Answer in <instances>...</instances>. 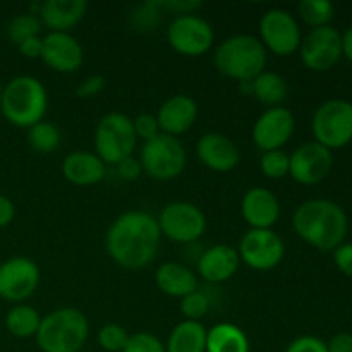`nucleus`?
<instances>
[{
	"label": "nucleus",
	"instance_id": "nucleus-2",
	"mask_svg": "<svg viewBox=\"0 0 352 352\" xmlns=\"http://www.w3.org/2000/svg\"><path fill=\"white\" fill-rule=\"evenodd\" d=\"M296 234L320 251H333L347 234V215L342 206L330 199H308L292 215Z\"/></svg>",
	"mask_w": 352,
	"mask_h": 352
},
{
	"label": "nucleus",
	"instance_id": "nucleus-20",
	"mask_svg": "<svg viewBox=\"0 0 352 352\" xmlns=\"http://www.w3.org/2000/svg\"><path fill=\"white\" fill-rule=\"evenodd\" d=\"M198 119V103L189 95H174L165 100L157 112L160 131L168 136H181L195 126Z\"/></svg>",
	"mask_w": 352,
	"mask_h": 352
},
{
	"label": "nucleus",
	"instance_id": "nucleus-47",
	"mask_svg": "<svg viewBox=\"0 0 352 352\" xmlns=\"http://www.w3.org/2000/svg\"><path fill=\"white\" fill-rule=\"evenodd\" d=\"M2 91H3V86H2V82H0V98H2Z\"/></svg>",
	"mask_w": 352,
	"mask_h": 352
},
{
	"label": "nucleus",
	"instance_id": "nucleus-29",
	"mask_svg": "<svg viewBox=\"0 0 352 352\" xmlns=\"http://www.w3.org/2000/svg\"><path fill=\"white\" fill-rule=\"evenodd\" d=\"M60 131L55 124L41 120V122L34 124L33 127L28 129V143L33 148L36 153L48 155L54 153L58 146H60Z\"/></svg>",
	"mask_w": 352,
	"mask_h": 352
},
{
	"label": "nucleus",
	"instance_id": "nucleus-35",
	"mask_svg": "<svg viewBox=\"0 0 352 352\" xmlns=\"http://www.w3.org/2000/svg\"><path fill=\"white\" fill-rule=\"evenodd\" d=\"M133 26L140 31H153L160 23V3L146 2L143 6L136 7L131 14Z\"/></svg>",
	"mask_w": 352,
	"mask_h": 352
},
{
	"label": "nucleus",
	"instance_id": "nucleus-18",
	"mask_svg": "<svg viewBox=\"0 0 352 352\" xmlns=\"http://www.w3.org/2000/svg\"><path fill=\"white\" fill-rule=\"evenodd\" d=\"M196 157L206 168L220 174L234 170L241 162L239 148L222 133L203 134L196 143Z\"/></svg>",
	"mask_w": 352,
	"mask_h": 352
},
{
	"label": "nucleus",
	"instance_id": "nucleus-23",
	"mask_svg": "<svg viewBox=\"0 0 352 352\" xmlns=\"http://www.w3.org/2000/svg\"><path fill=\"white\" fill-rule=\"evenodd\" d=\"M62 174L74 186H95L105 179L107 165L91 151H71L62 162Z\"/></svg>",
	"mask_w": 352,
	"mask_h": 352
},
{
	"label": "nucleus",
	"instance_id": "nucleus-26",
	"mask_svg": "<svg viewBox=\"0 0 352 352\" xmlns=\"http://www.w3.org/2000/svg\"><path fill=\"white\" fill-rule=\"evenodd\" d=\"M206 352H250V340L234 323H217L206 330Z\"/></svg>",
	"mask_w": 352,
	"mask_h": 352
},
{
	"label": "nucleus",
	"instance_id": "nucleus-40",
	"mask_svg": "<svg viewBox=\"0 0 352 352\" xmlns=\"http://www.w3.org/2000/svg\"><path fill=\"white\" fill-rule=\"evenodd\" d=\"M117 172H119L120 177L124 179L126 182H133L138 181L143 174V167L140 164V158H134V157H127L124 158L122 162L116 165Z\"/></svg>",
	"mask_w": 352,
	"mask_h": 352
},
{
	"label": "nucleus",
	"instance_id": "nucleus-45",
	"mask_svg": "<svg viewBox=\"0 0 352 352\" xmlns=\"http://www.w3.org/2000/svg\"><path fill=\"white\" fill-rule=\"evenodd\" d=\"M160 3V9L172 10V12L179 14V16H184V14H192V10H196L198 7H201L199 2H158Z\"/></svg>",
	"mask_w": 352,
	"mask_h": 352
},
{
	"label": "nucleus",
	"instance_id": "nucleus-8",
	"mask_svg": "<svg viewBox=\"0 0 352 352\" xmlns=\"http://www.w3.org/2000/svg\"><path fill=\"white\" fill-rule=\"evenodd\" d=\"M316 143L330 151L352 141V103L346 100H329L316 109L311 122Z\"/></svg>",
	"mask_w": 352,
	"mask_h": 352
},
{
	"label": "nucleus",
	"instance_id": "nucleus-19",
	"mask_svg": "<svg viewBox=\"0 0 352 352\" xmlns=\"http://www.w3.org/2000/svg\"><path fill=\"white\" fill-rule=\"evenodd\" d=\"M241 213L251 229H272L280 217V205L270 189L256 186L244 192Z\"/></svg>",
	"mask_w": 352,
	"mask_h": 352
},
{
	"label": "nucleus",
	"instance_id": "nucleus-30",
	"mask_svg": "<svg viewBox=\"0 0 352 352\" xmlns=\"http://www.w3.org/2000/svg\"><path fill=\"white\" fill-rule=\"evenodd\" d=\"M298 12L299 17L308 26H311V30H315V28L329 26L336 14V7L329 0H301L298 3Z\"/></svg>",
	"mask_w": 352,
	"mask_h": 352
},
{
	"label": "nucleus",
	"instance_id": "nucleus-46",
	"mask_svg": "<svg viewBox=\"0 0 352 352\" xmlns=\"http://www.w3.org/2000/svg\"><path fill=\"white\" fill-rule=\"evenodd\" d=\"M342 55L352 62V26L342 34Z\"/></svg>",
	"mask_w": 352,
	"mask_h": 352
},
{
	"label": "nucleus",
	"instance_id": "nucleus-31",
	"mask_svg": "<svg viewBox=\"0 0 352 352\" xmlns=\"http://www.w3.org/2000/svg\"><path fill=\"white\" fill-rule=\"evenodd\" d=\"M41 30H43V24H41L40 17L31 12H26L14 16L9 21V24H7L6 33L12 43L19 45L24 40H28V38L40 36Z\"/></svg>",
	"mask_w": 352,
	"mask_h": 352
},
{
	"label": "nucleus",
	"instance_id": "nucleus-22",
	"mask_svg": "<svg viewBox=\"0 0 352 352\" xmlns=\"http://www.w3.org/2000/svg\"><path fill=\"white\" fill-rule=\"evenodd\" d=\"M88 12L86 0H47L40 3L38 17L50 33H69Z\"/></svg>",
	"mask_w": 352,
	"mask_h": 352
},
{
	"label": "nucleus",
	"instance_id": "nucleus-1",
	"mask_svg": "<svg viewBox=\"0 0 352 352\" xmlns=\"http://www.w3.org/2000/svg\"><path fill=\"white\" fill-rule=\"evenodd\" d=\"M162 232L157 219L133 210L117 217L105 236V250L119 267L141 270L157 258Z\"/></svg>",
	"mask_w": 352,
	"mask_h": 352
},
{
	"label": "nucleus",
	"instance_id": "nucleus-3",
	"mask_svg": "<svg viewBox=\"0 0 352 352\" xmlns=\"http://www.w3.org/2000/svg\"><path fill=\"white\" fill-rule=\"evenodd\" d=\"M47 107V89L43 82L33 76H16L3 86L0 110L12 126L30 129L43 120Z\"/></svg>",
	"mask_w": 352,
	"mask_h": 352
},
{
	"label": "nucleus",
	"instance_id": "nucleus-39",
	"mask_svg": "<svg viewBox=\"0 0 352 352\" xmlns=\"http://www.w3.org/2000/svg\"><path fill=\"white\" fill-rule=\"evenodd\" d=\"M285 352H329L327 342L313 336H302L292 340Z\"/></svg>",
	"mask_w": 352,
	"mask_h": 352
},
{
	"label": "nucleus",
	"instance_id": "nucleus-38",
	"mask_svg": "<svg viewBox=\"0 0 352 352\" xmlns=\"http://www.w3.org/2000/svg\"><path fill=\"white\" fill-rule=\"evenodd\" d=\"M105 86H107V79L103 78L102 74L88 76V78L82 79V81L78 85V88H76V96L82 100L95 98V96H98L100 93L105 89Z\"/></svg>",
	"mask_w": 352,
	"mask_h": 352
},
{
	"label": "nucleus",
	"instance_id": "nucleus-9",
	"mask_svg": "<svg viewBox=\"0 0 352 352\" xmlns=\"http://www.w3.org/2000/svg\"><path fill=\"white\" fill-rule=\"evenodd\" d=\"M162 236L177 244L196 243L206 230V217L199 206L189 201H172L157 217Z\"/></svg>",
	"mask_w": 352,
	"mask_h": 352
},
{
	"label": "nucleus",
	"instance_id": "nucleus-7",
	"mask_svg": "<svg viewBox=\"0 0 352 352\" xmlns=\"http://www.w3.org/2000/svg\"><path fill=\"white\" fill-rule=\"evenodd\" d=\"M140 164L143 174L155 181H172L184 172L188 153L179 138L160 133L153 140L144 141Z\"/></svg>",
	"mask_w": 352,
	"mask_h": 352
},
{
	"label": "nucleus",
	"instance_id": "nucleus-41",
	"mask_svg": "<svg viewBox=\"0 0 352 352\" xmlns=\"http://www.w3.org/2000/svg\"><path fill=\"white\" fill-rule=\"evenodd\" d=\"M333 261L344 275L352 278V243H342L333 250Z\"/></svg>",
	"mask_w": 352,
	"mask_h": 352
},
{
	"label": "nucleus",
	"instance_id": "nucleus-32",
	"mask_svg": "<svg viewBox=\"0 0 352 352\" xmlns=\"http://www.w3.org/2000/svg\"><path fill=\"white\" fill-rule=\"evenodd\" d=\"M260 168L265 177L274 181L284 179L289 175V155L284 150L265 151L260 158Z\"/></svg>",
	"mask_w": 352,
	"mask_h": 352
},
{
	"label": "nucleus",
	"instance_id": "nucleus-11",
	"mask_svg": "<svg viewBox=\"0 0 352 352\" xmlns=\"http://www.w3.org/2000/svg\"><path fill=\"white\" fill-rule=\"evenodd\" d=\"M167 41L177 54L199 57L213 47L215 33L208 21L196 14L177 16L167 28Z\"/></svg>",
	"mask_w": 352,
	"mask_h": 352
},
{
	"label": "nucleus",
	"instance_id": "nucleus-5",
	"mask_svg": "<svg viewBox=\"0 0 352 352\" xmlns=\"http://www.w3.org/2000/svg\"><path fill=\"white\" fill-rule=\"evenodd\" d=\"M89 325L85 313L60 308L41 316L36 344L43 352H79L88 340Z\"/></svg>",
	"mask_w": 352,
	"mask_h": 352
},
{
	"label": "nucleus",
	"instance_id": "nucleus-16",
	"mask_svg": "<svg viewBox=\"0 0 352 352\" xmlns=\"http://www.w3.org/2000/svg\"><path fill=\"white\" fill-rule=\"evenodd\" d=\"M296 131L294 113L285 107H274L261 113L254 122L251 138L261 151L282 150Z\"/></svg>",
	"mask_w": 352,
	"mask_h": 352
},
{
	"label": "nucleus",
	"instance_id": "nucleus-37",
	"mask_svg": "<svg viewBox=\"0 0 352 352\" xmlns=\"http://www.w3.org/2000/svg\"><path fill=\"white\" fill-rule=\"evenodd\" d=\"M133 127L134 133H136V138H140L143 141L153 140V138H157L162 133L157 116H153V113H140L133 120Z\"/></svg>",
	"mask_w": 352,
	"mask_h": 352
},
{
	"label": "nucleus",
	"instance_id": "nucleus-4",
	"mask_svg": "<svg viewBox=\"0 0 352 352\" xmlns=\"http://www.w3.org/2000/svg\"><path fill=\"white\" fill-rule=\"evenodd\" d=\"M215 67L234 81H253L267 67V50L253 34H234L217 47Z\"/></svg>",
	"mask_w": 352,
	"mask_h": 352
},
{
	"label": "nucleus",
	"instance_id": "nucleus-24",
	"mask_svg": "<svg viewBox=\"0 0 352 352\" xmlns=\"http://www.w3.org/2000/svg\"><path fill=\"white\" fill-rule=\"evenodd\" d=\"M155 284L164 294L170 298H186L191 292L198 291V278L186 265L167 261L162 263L155 272Z\"/></svg>",
	"mask_w": 352,
	"mask_h": 352
},
{
	"label": "nucleus",
	"instance_id": "nucleus-6",
	"mask_svg": "<svg viewBox=\"0 0 352 352\" xmlns=\"http://www.w3.org/2000/svg\"><path fill=\"white\" fill-rule=\"evenodd\" d=\"M138 138L133 119L120 112H109L100 119L95 129V151L105 165H117L133 157Z\"/></svg>",
	"mask_w": 352,
	"mask_h": 352
},
{
	"label": "nucleus",
	"instance_id": "nucleus-25",
	"mask_svg": "<svg viewBox=\"0 0 352 352\" xmlns=\"http://www.w3.org/2000/svg\"><path fill=\"white\" fill-rule=\"evenodd\" d=\"M167 352H206V329L201 322L184 320L172 329L165 344Z\"/></svg>",
	"mask_w": 352,
	"mask_h": 352
},
{
	"label": "nucleus",
	"instance_id": "nucleus-44",
	"mask_svg": "<svg viewBox=\"0 0 352 352\" xmlns=\"http://www.w3.org/2000/svg\"><path fill=\"white\" fill-rule=\"evenodd\" d=\"M14 217H16V206H14L12 199L0 195V229L10 226Z\"/></svg>",
	"mask_w": 352,
	"mask_h": 352
},
{
	"label": "nucleus",
	"instance_id": "nucleus-33",
	"mask_svg": "<svg viewBox=\"0 0 352 352\" xmlns=\"http://www.w3.org/2000/svg\"><path fill=\"white\" fill-rule=\"evenodd\" d=\"M129 333L117 323H109L98 330V344L107 352H122L127 346Z\"/></svg>",
	"mask_w": 352,
	"mask_h": 352
},
{
	"label": "nucleus",
	"instance_id": "nucleus-17",
	"mask_svg": "<svg viewBox=\"0 0 352 352\" xmlns=\"http://www.w3.org/2000/svg\"><path fill=\"white\" fill-rule=\"evenodd\" d=\"M41 48V60L55 72L71 74L82 65L85 52L81 43L71 33H48Z\"/></svg>",
	"mask_w": 352,
	"mask_h": 352
},
{
	"label": "nucleus",
	"instance_id": "nucleus-14",
	"mask_svg": "<svg viewBox=\"0 0 352 352\" xmlns=\"http://www.w3.org/2000/svg\"><path fill=\"white\" fill-rule=\"evenodd\" d=\"M40 268L26 256H14L0 263V298L21 305L36 292Z\"/></svg>",
	"mask_w": 352,
	"mask_h": 352
},
{
	"label": "nucleus",
	"instance_id": "nucleus-43",
	"mask_svg": "<svg viewBox=\"0 0 352 352\" xmlns=\"http://www.w3.org/2000/svg\"><path fill=\"white\" fill-rule=\"evenodd\" d=\"M21 55H24L26 58H40L41 57V48H43V40L40 36L28 38L23 43L17 45Z\"/></svg>",
	"mask_w": 352,
	"mask_h": 352
},
{
	"label": "nucleus",
	"instance_id": "nucleus-27",
	"mask_svg": "<svg viewBox=\"0 0 352 352\" xmlns=\"http://www.w3.org/2000/svg\"><path fill=\"white\" fill-rule=\"evenodd\" d=\"M251 96L268 109L280 107V103L287 98V81L277 72L263 71L251 81Z\"/></svg>",
	"mask_w": 352,
	"mask_h": 352
},
{
	"label": "nucleus",
	"instance_id": "nucleus-15",
	"mask_svg": "<svg viewBox=\"0 0 352 352\" xmlns=\"http://www.w3.org/2000/svg\"><path fill=\"white\" fill-rule=\"evenodd\" d=\"M333 155L316 141H308L289 155V175L302 186L320 184L330 174Z\"/></svg>",
	"mask_w": 352,
	"mask_h": 352
},
{
	"label": "nucleus",
	"instance_id": "nucleus-12",
	"mask_svg": "<svg viewBox=\"0 0 352 352\" xmlns=\"http://www.w3.org/2000/svg\"><path fill=\"white\" fill-rule=\"evenodd\" d=\"M241 261L258 272L278 267L285 256V244L274 229H250L237 248Z\"/></svg>",
	"mask_w": 352,
	"mask_h": 352
},
{
	"label": "nucleus",
	"instance_id": "nucleus-10",
	"mask_svg": "<svg viewBox=\"0 0 352 352\" xmlns=\"http://www.w3.org/2000/svg\"><path fill=\"white\" fill-rule=\"evenodd\" d=\"M301 28L294 14L285 9H270L260 19V41L265 50L287 57L301 45Z\"/></svg>",
	"mask_w": 352,
	"mask_h": 352
},
{
	"label": "nucleus",
	"instance_id": "nucleus-34",
	"mask_svg": "<svg viewBox=\"0 0 352 352\" xmlns=\"http://www.w3.org/2000/svg\"><path fill=\"white\" fill-rule=\"evenodd\" d=\"M210 299L205 292L195 291L181 299V313L189 322H199L203 316L208 315Z\"/></svg>",
	"mask_w": 352,
	"mask_h": 352
},
{
	"label": "nucleus",
	"instance_id": "nucleus-42",
	"mask_svg": "<svg viewBox=\"0 0 352 352\" xmlns=\"http://www.w3.org/2000/svg\"><path fill=\"white\" fill-rule=\"evenodd\" d=\"M329 352H352V333L339 332L327 342Z\"/></svg>",
	"mask_w": 352,
	"mask_h": 352
},
{
	"label": "nucleus",
	"instance_id": "nucleus-28",
	"mask_svg": "<svg viewBox=\"0 0 352 352\" xmlns=\"http://www.w3.org/2000/svg\"><path fill=\"white\" fill-rule=\"evenodd\" d=\"M41 315L28 305H16L7 311L6 315V329L9 333L19 339H28V337L36 336L40 329Z\"/></svg>",
	"mask_w": 352,
	"mask_h": 352
},
{
	"label": "nucleus",
	"instance_id": "nucleus-36",
	"mask_svg": "<svg viewBox=\"0 0 352 352\" xmlns=\"http://www.w3.org/2000/svg\"><path fill=\"white\" fill-rule=\"evenodd\" d=\"M122 352H167L165 344L153 333L138 332L134 336H129L127 346L124 347Z\"/></svg>",
	"mask_w": 352,
	"mask_h": 352
},
{
	"label": "nucleus",
	"instance_id": "nucleus-13",
	"mask_svg": "<svg viewBox=\"0 0 352 352\" xmlns=\"http://www.w3.org/2000/svg\"><path fill=\"white\" fill-rule=\"evenodd\" d=\"M299 55L302 64L311 71H329L342 57V34L330 24L315 28L301 40Z\"/></svg>",
	"mask_w": 352,
	"mask_h": 352
},
{
	"label": "nucleus",
	"instance_id": "nucleus-21",
	"mask_svg": "<svg viewBox=\"0 0 352 352\" xmlns=\"http://www.w3.org/2000/svg\"><path fill=\"white\" fill-rule=\"evenodd\" d=\"M239 263L241 258L236 248L230 244H215L203 251L196 268L203 280L210 284H222L236 275Z\"/></svg>",
	"mask_w": 352,
	"mask_h": 352
}]
</instances>
